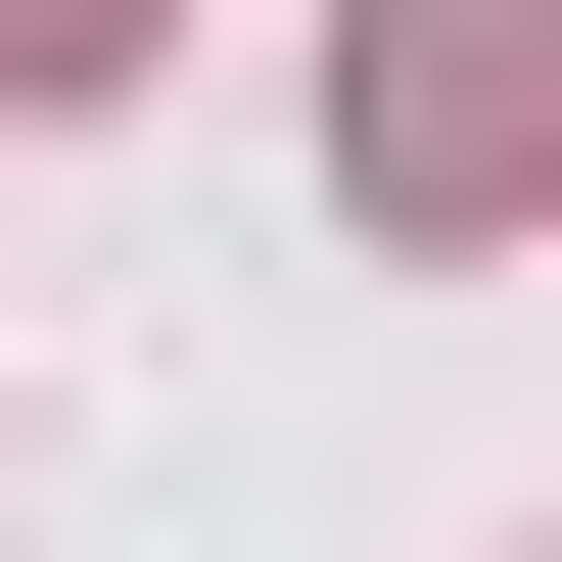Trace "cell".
<instances>
[{
	"mask_svg": "<svg viewBox=\"0 0 562 562\" xmlns=\"http://www.w3.org/2000/svg\"><path fill=\"white\" fill-rule=\"evenodd\" d=\"M328 140H375V235H516V140H562V0H375V47H328Z\"/></svg>",
	"mask_w": 562,
	"mask_h": 562,
	"instance_id": "obj_1",
	"label": "cell"
},
{
	"mask_svg": "<svg viewBox=\"0 0 562 562\" xmlns=\"http://www.w3.org/2000/svg\"><path fill=\"white\" fill-rule=\"evenodd\" d=\"M94 47H140V0H0V94H94Z\"/></svg>",
	"mask_w": 562,
	"mask_h": 562,
	"instance_id": "obj_2",
	"label": "cell"
}]
</instances>
